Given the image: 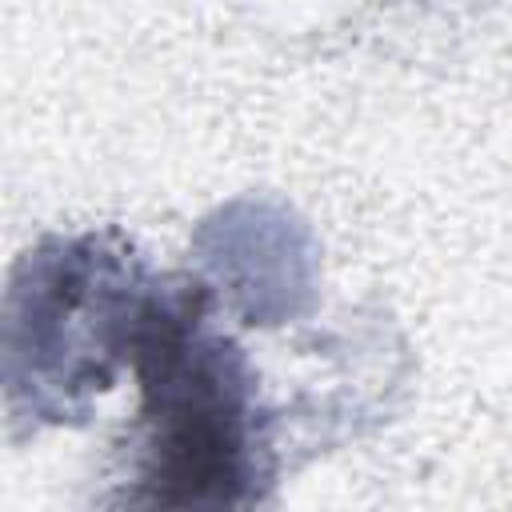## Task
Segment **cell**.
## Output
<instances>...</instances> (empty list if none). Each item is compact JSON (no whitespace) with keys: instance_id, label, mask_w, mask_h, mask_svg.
Here are the masks:
<instances>
[{"instance_id":"6da1fadb","label":"cell","mask_w":512,"mask_h":512,"mask_svg":"<svg viewBox=\"0 0 512 512\" xmlns=\"http://www.w3.org/2000/svg\"><path fill=\"white\" fill-rule=\"evenodd\" d=\"M156 364H144L148 424H152V480H192V500L200 484L244 480L248 456V388L232 352L196 336L188 316L160 308L152 332Z\"/></svg>"}]
</instances>
